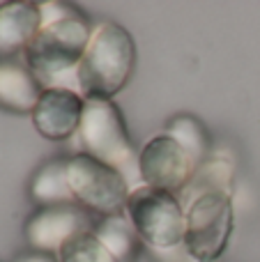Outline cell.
I'll list each match as a JSON object with an SVG mask.
<instances>
[{
	"instance_id": "obj_5",
	"label": "cell",
	"mask_w": 260,
	"mask_h": 262,
	"mask_svg": "<svg viewBox=\"0 0 260 262\" xmlns=\"http://www.w3.org/2000/svg\"><path fill=\"white\" fill-rule=\"evenodd\" d=\"M67 163V180L72 186L74 200L97 214V216H118L124 214L129 200L127 177L113 166L78 152L64 159Z\"/></svg>"
},
{
	"instance_id": "obj_1",
	"label": "cell",
	"mask_w": 260,
	"mask_h": 262,
	"mask_svg": "<svg viewBox=\"0 0 260 262\" xmlns=\"http://www.w3.org/2000/svg\"><path fill=\"white\" fill-rule=\"evenodd\" d=\"M41 28L26 49V64L41 88H76V72L92 37L90 21L67 3H39ZM76 92V90H74Z\"/></svg>"
},
{
	"instance_id": "obj_10",
	"label": "cell",
	"mask_w": 260,
	"mask_h": 262,
	"mask_svg": "<svg viewBox=\"0 0 260 262\" xmlns=\"http://www.w3.org/2000/svg\"><path fill=\"white\" fill-rule=\"evenodd\" d=\"M41 28V7L32 0H12L0 5V58L26 53Z\"/></svg>"
},
{
	"instance_id": "obj_4",
	"label": "cell",
	"mask_w": 260,
	"mask_h": 262,
	"mask_svg": "<svg viewBox=\"0 0 260 262\" xmlns=\"http://www.w3.org/2000/svg\"><path fill=\"white\" fill-rule=\"evenodd\" d=\"M235 228L233 200L226 191L196 195L184 216V246L198 262H216L228 249Z\"/></svg>"
},
{
	"instance_id": "obj_2",
	"label": "cell",
	"mask_w": 260,
	"mask_h": 262,
	"mask_svg": "<svg viewBox=\"0 0 260 262\" xmlns=\"http://www.w3.org/2000/svg\"><path fill=\"white\" fill-rule=\"evenodd\" d=\"M136 67V44L118 23H101L90 37L76 72V92L83 99H113Z\"/></svg>"
},
{
	"instance_id": "obj_15",
	"label": "cell",
	"mask_w": 260,
	"mask_h": 262,
	"mask_svg": "<svg viewBox=\"0 0 260 262\" xmlns=\"http://www.w3.org/2000/svg\"><path fill=\"white\" fill-rule=\"evenodd\" d=\"M166 134H168L170 138L178 140V143L193 157V161L201 166L203 159H205V154H207V136H205V131H203V127L196 122V120L193 118L173 120V124L168 127Z\"/></svg>"
},
{
	"instance_id": "obj_12",
	"label": "cell",
	"mask_w": 260,
	"mask_h": 262,
	"mask_svg": "<svg viewBox=\"0 0 260 262\" xmlns=\"http://www.w3.org/2000/svg\"><path fill=\"white\" fill-rule=\"evenodd\" d=\"M92 235L111 251V255L118 262H136L138 235L124 214H118V216H99L92 223Z\"/></svg>"
},
{
	"instance_id": "obj_16",
	"label": "cell",
	"mask_w": 260,
	"mask_h": 262,
	"mask_svg": "<svg viewBox=\"0 0 260 262\" xmlns=\"http://www.w3.org/2000/svg\"><path fill=\"white\" fill-rule=\"evenodd\" d=\"M16 262H55V258L53 255H49V253H39V251H35V253H30V255L18 258Z\"/></svg>"
},
{
	"instance_id": "obj_8",
	"label": "cell",
	"mask_w": 260,
	"mask_h": 262,
	"mask_svg": "<svg viewBox=\"0 0 260 262\" xmlns=\"http://www.w3.org/2000/svg\"><path fill=\"white\" fill-rule=\"evenodd\" d=\"M83 108L85 99L78 92L64 88H44L32 111V124L46 140H67L78 134Z\"/></svg>"
},
{
	"instance_id": "obj_14",
	"label": "cell",
	"mask_w": 260,
	"mask_h": 262,
	"mask_svg": "<svg viewBox=\"0 0 260 262\" xmlns=\"http://www.w3.org/2000/svg\"><path fill=\"white\" fill-rule=\"evenodd\" d=\"M58 262H118V260L92 235V230H83L72 235L60 246Z\"/></svg>"
},
{
	"instance_id": "obj_6",
	"label": "cell",
	"mask_w": 260,
	"mask_h": 262,
	"mask_svg": "<svg viewBox=\"0 0 260 262\" xmlns=\"http://www.w3.org/2000/svg\"><path fill=\"white\" fill-rule=\"evenodd\" d=\"M124 216L134 226L136 235L155 249H175L184 242L182 205L175 193L152 186H138L129 193Z\"/></svg>"
},
{
	"instance_id": "obj_11",
	"label": "cell",
	"mask_w": 260,
	"mask_h": 262,
	"mask_svg": "<svg viewBox=\"0 0 260 262\" xmlns=\"http://www.w3.org/2000/svg\"><path fill=\"white\" fill-rule=\"evenodd\" d=\"M41 83L28 67L16 62H0V106L14 113H30L39 101Z\"/></svg>"
},
{
	"instance_id": "obj_7",
	"label": "cell",
	"mask_w": 260,
	"mask_h": 262,
	"mask_svg": "<svg viewBox=\"0 0 260 262\" xmlns=\"http://www.w3.org/2000/svg\"><path fill=\"white\" fill-rule=\"evenodd\" d=\"M198 163L193 157L168 134H159L138 154V175L147 186L168 193L184 191L191 184Z\"/></svg>"
},
{
	"instance_id": "obj_9",
	"label": "cell",
	"mask_w": 260,
	"mask_h": 262,
	"mask_svg": "<svg viewBox=\"0 0 260 262\" xmlns=\"http://www.w3.org/2000/svg\"><path fill=\"white\" fill-rule=\"evenodd\" d=\"M92 219L74 205L62 207H44L26 223L28 244L39 253H58L60 246L72 235L92 230Z\"/></svg>"
},
{
	"instance_id": "obj_3",
	"label": "cell",
	"mask_w": 260,
	"mask_h": 262,
	"mask_svg": "<svg viewBox=\"0 0 260 262\" xmlns=\"http://www.w3.org/2000/svg\"><path fill=\"white\" fill-rule=\"evenodd\" d=\"M78 140L83 152L113 166L127 180L138 170V157L134 152L124 118L111 99H85Z\"/></svg>"
},
{
	"instance_id": "obj_13",
	"label": "cell",
	"mask_w": 260,
	"mask_h": 262,
	"mask_svg": "<svg viewBox=\"0 0 260 262\" xmlns=\"http://www.w3.org/2000/svg\"><path fill=\"white\" fill-rule=\"evenodd\" d=\"M30 193L35 198V203L44 205V207H62V205L74 203V193L67 180V163H64V159H53V161L44 163L35 172Z\"/></svg>"
}]
</instances>
